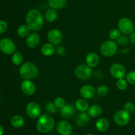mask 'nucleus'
Instances as JSON below:
<instances>
[{"mask_svg": "<svg viewBox=\"0 0 135 135\" xmlns=\"http://www.w3.org/2000/svg\"><path fill=\"white\" fill-rule=\"evenodd\" d=\"M26 25L32 31H39L44 25V18L42 13L35 9H31L26 16Z\"/></svg>", "mask_w": 135, "mask_h": 135, "instance_id": "nucleus-1", "label": "nucleus"}, {"mask_svg": "<svg viewBox=\"0 0 135 135\" xmlns=\"http://www.w3.org/2000/svg\"><path fill=\"white\" fill-rule=\"evenodd\" d=\"M19 74L22 79L30 80L38 76L39 69L34 63L28 61L21 65L19 69Z\"/></svg>", "mask_w": 135, "mask_h": 135, "instance_id": "nucleus-2", "label": "nucleus"}, {"mask_svg": "<svg viewBox=\"0 0 135 135\" xmlns=\"http://www.w3.org/2000/svg\"><path fill=\"white\" fill-rule=\"evenodd\" d=\"M55 122L51 115L47 114L41 115L36 122L37 130L42 133H50L54 129Z\"/></svg>", "mask_w": 135, "mask_h": 135, "instance_id": "nucleus-3", "label": "nucleus"}, {"mask_svg": "<svg viewBox=\"0 0 135 135\" xmlns=\"http://www.w3.org/2000/svg\"><path fill=\"white\" fill-rule=\"evenodd\" d=\"M100 52L105 57H112L117 53V45L114 40L105 41L100 46Z\"/></svg>", "mask_w": 135, "mask_h": 135, "instance_id": "nucleus-4", "label": "nucleus"}, {"mask_svg": "<svg viewBox=\"0 0 135 135\" xmlns=\"http://www.w3.org/2000/svg\"><path fill=\"white\" fill-rule=\"evenodd\" d=\"M16 45L9 38H4L0 40V50L1 52L6 55H11L15 52Z\"/></svg>", "mask_w": 135, "mask_h": 135, "instance_id": "nucleus-5", "label": "nucleus"}, {"mask_svg": "<svg viewBox=\"0 0 135 135\" xmlns=\"http://www.w3.org/2000/svg\"><path fill=\"white\" fill-rule=\"evenodd\" d=\"M134 24L131 20L127 17L121 18L118 22L119 30L123 34H131L134 32Z\"/></svg>", "mask_w": 135, "mask_h": 135, "instance_id": "nucleus-6", "label": "nucleus"}, {"mask_svg": "<svg viewBox=\"0 0 135 135\" xmlns=\"http://www.w3.org/2000/svg\"><path fill=\"white\" fill-rule=\"evenodd\" d=\"M92 68L87 65H80L75 69V75L80 80H88L92 76Z\"/></svg>", "mask_w": 135, "mask_h": 135, "instance_id": "nucleus-7", "label": "nucleus"}, {"mask_svg": "<svg viewBox=\"0 0 135 135\" xmlns=\"http://www.w3.org/2000/svg\"><path fill=\"white\" fill-rule=\"evenodd\" d=\"M115 123L119 126H125L127 125L131 119L130 113L127 112L124 109L118 110L115 112L113 116Z\"/></svg>", "mask_w": 135, "mask_h": 135, "instance_id": "nucleus-8", "label": "nucleus"}, {"mask_svg": "<svg viewBox=\"0 0 135 135\" xmlns=\"http://www.w3.org/2000/svg\"><path fill=\"white\" fill-rule=\"evenodd\" d=\"M26 112L30 118L36 119L41 115L42 110L38 103L35 102H29L26 105Z\"/></svg>", "mask_w": 135, "mask_h": 135, "instance_id": "nucleus-9", "label": "nucleus"}, {"mask_svg": "<svg viewBox=\"0 0 135 135\" xmlns=\"http://www.w3.org/2000/svg\"><path fill=\"white\" fill-rule=\"evenodd\" d=\"M110 74L113 78L116 79H123L126 75V69L121 63H116L112 65L110 67Z\"/></svg>", "mask_w": 135, "mask_h": 135, "instance_id": "nucleus-10", "label": "nucleus"}, {"mask_svg": "<svg viewBox=\"0 0 135 135\" xmlns=\"http://www.w3.org/2000/svg\"><path fill=\"white\" fill-rule=\"evenodd\" d=\"M47 38L50 43L54 46H57L63 40V34L58 29H51L47 33Z\"/></svg>", "mask_w": 135, "mask_h": 135, "instance_id": "nucleus-11", "label": "nucleus"}, {"mask_svg": "<svg viewBox=\"0 0 135 135\" xmlns=\"http://www.w3.org/2000/svg\"><path fill=\"white\" fill-rule=\"evenodd\" d=\"M21 88L24 94L27 96H32L36 92V86L34 83L30 80L26 79L22 82Z\"/></svg>", "mask_w": 135, "mask_h": 135, "instance_id": "nucleus-12", "label": "nucleus"}, {"mask_svg": "<svg viewBox=\"0 0 135 135\" xmlns=\"http://www.w3.org/2000/svg\"><path fill=\"white\" fill-rule=\"evenodd\" d=\"M57 131L61 135H70L73 131L72 125L67 121H60L57 125Z\"/></svg>", "mask_w": 135, "mask_h": 135, "instance_id": "nucleus-13", "label": "nucleus"}, {"mask_svg": "<svg viewBox=\"0 0 135 135\" xmlns=\"http://www.w3.org/2000/svg\"><path fill=\"white\" fill-rule=\"evenodd\" d=\"M96 94V90L92 85L86 84L81 87L80 90V95L84 99H92Z\"/></svg>", "mask_w": 135, "mask_h": 135, "instance_id": "nucleus-14", "label": "nucleus"}, {"mask_svg": "<svg viewBox=\"0 0 135 135\" xmlns=\"http://www.w3.org/2000/svg\"><path fill=\"white\" fill-rule=\"evenodd\" d=\"M86 63L87 65L91 68L96 67L100 63V57L99 55L95 52H90L87 54L86 57Z\"/></svg>", "mask_w": 135, "mask_h": 135, "instance_id": "nucleus-15", "label": "nucleus"}, {"mask_svg": "<svg viewBox=\"0 0 135 135\" xmlns=\"http://www.w3.org/2000/svg\"><path fill=\"white\" fill-rule=\"evenodd\" d=\"M40 36L37 33H32L27 37L26 40V44L30 48H34L40 43Z\"/></svg>", "mask_w": 135, "mask_h": 135, "instance_id": "nucleus-16", "label": "nucleus"}, {"mask_svg": "<svg viewBox=\"0 0 135 135\" xmlns=\"http://www.w3.org/2000/svg\"><path fill=\"white\" fill-rule=\"evenodd\" d=\"M61 116L63 118H71L75 113V109L71 104H65L64 107L61 108Z\"/></svg>", "mask_w": 135, "mask_h": 135, "instance_id": "nucleus-17", "label": "nucleus"}, {"mask_svg": "<svg viewBox=\"0 0 135 135\" xmlns=\"http://www.w3.org/2000/svg\"><path fill=\"white\" fill-rule=\"evenodd\" d=\"M41 52L42 55L46 57L51 56L55 52V47L54 45L51 43H46L42 46L41 48Z\"/></svg>", "mask_w": 135, "mask_h": 135, "instance_id": "nucleus-18", "label": "nucleus"}, {"mask_svg": "<svg viewBox=\"0 0 135 135\" xmlns=\"http://www.w3.org/2000/svg\"><path fill=\"white\" fill-rule=\"evenodd\" d=\"M90 116L88 113L85 112H82L80 114L76 117V124L79 127H84L89 123Z\"/></svg>", "mask_w": 135, "mask_h": 135, "instance_id": "nucleus-19", "label": "nucleus"}, {"mask_svg": "<svg viewBox=\"0 0 135 135\" xmlns=\"http://www.w3.org/2000/svg\"><path fill=\"white\" fill-rule=\"evenodd\" d=\"M75 108L79 112H86L89 108V105L85 99H78L75 102Z\"/></svg>", "mask_w": 135, "mask_h": 135, "instance_id": "nucleus-20", "label": "nucleus"}, {"mask_svg": "<svg viewBox=\"0 0 135 135\" xmlns=\"http://www.w3.org/2000/svg\"><path fill=\"white\" fill-rule=\"evenodd\" d=\"M109 126V121L105 118H100L96 121V127L100 132H105L108 129Z\"/></svg>", "mask_w": 135, "mask_h": 135, "instance_id": "nucleus-21", "label": "nucleus"}, {"mask_svg": "<svg viewBox=\"0 0 135 135\" xmlns=\"http://www.w3.org/2000/svg\"><path fill=\"white\" fill-rule=\"evenodd\" d=\"M67 0H48V5L54 9H61L66 5Z\"/></svg>", "mask_w": 135, "mask_h": 135, "instance_id": "nucleus-22", "label": "nucleus"}, {"mask_svg": "<svg viewBox=\"0 0 135 135\" xmlns=\"http://www.w3.org/2000/svg\"><path fill=\"white\" fill-rule=\"evenodd\" d=\"M102 113V108L98 105H92L88 109V114L90 117H97Z\"/></svg>", "mask_w": 135, "mask_h": 135, "instance_id": "nucleus-23", "label": "nucleus"}, {"mask_svg": "<svg viewBox=\"0 0 135 135\" xmlns=\"http://www.w3.org/2000/svg\"><path fill=\"white\" fill-rule=\"evenodd\" d=\"M25 119L21 115H15L11 120V124L15 128H21L25 125Z\"/></svg>", "mask_w": 135, "mask_h": 135, "instance_id": "nucleus-24", "label": "nucleus"}, {"mask_svg": "<svg viewBox=\"0 0 135 135\" xmlns=\"http://www.w3.org/2000/svg\"><path fill=\"white\" fill-rule=\"evenodd\" d=\"M57 12L56 11V10L51 8L47 9L45 13V18L46 21L50 22H54L57 18Z\"/></svg>", "mask_w": 135, "mask_h": 135, "instance_id": "nucleus-25", "label": "nucleus"}, {"mask_svg": "<svg viewBox=\"0 0 135 135\" xmlns=\"http://www.w3.org/2000/svg\"><path fill=\"white\" fill-rule=\"evenodd\" d=\"M31 29L27 25H21L17 29V34L21 38H26L30 34Z\"/></svg>", "mask_w": 135, "mask_h": 135, "instance_id": "nucleus-26", "label": "nucleus"}, {"mask_svg": "<svg viewBox=\"0 0 135 135\" xmlns=\"http://www.w3.org/2000/svg\"><path fill=\"white\" fill-rule=\"evenodd\" d=\"M11 61L15 65L18 66L22 64V61H23V56H22V54L18 51L15 52L12 55Z\"/></svg>", "mask_w": 135, "mask_h": 135, "instance_id": "nucleus-27", "label": "nucleus"}, {"mask_svg": "<svg viewBox=\"0 0 135 135\" xmlns=\"http://www.w3.org/2000/svg\"><path fill=\"white\" fill-rule=\"evenodd\" d=\"M128 83H129L127 82V80L123 78V79H118L117 83H116V86L120 90H125L127 88Z\"/></svg>", "mask_w": 135, "mask_h": 135, "instance_id": "nucleus-28", "label": "nucleus"}, {"mask_svg": "<svg viewBox=\"0 0 135 135\" xmlns=\"http://www.w3.org/2000/svg\"><path fill=\"white\" fill-rule=\"evenodd\" d=\"M109 92V88L105 85H101L97 88V94L101 97L106 96Z\"/></svg>", "mask_w": 135, "mask_h": 135, "instance_id": "nucleus-29", "label": "nucleus"}, {"mask_svg": "<svg viewBox=\"0 0 135 135\" xmlns=\"http://www.w3.org/2000/svg\"><path fill=\"white\" fill-rule=\"evenodd\" d=\"M120 36H121V31L119 30V28L112 29L109 33V37L112 40H116L119 38Z\"/></svg>", "mask_w": 135, "mask_h": 135, "instance_id": "nucleus-30", "label": "nucleus"}, {"mask_svg": "<svg viewBox=\"0 0 135 135\" xmlns=\"http://www.w3.org/2000/svg\"><path fill=\"white\" fill-rule=\"evenodd\" d=\"M45 108H46V111L50 113H56L57 110V108L54 102L47 103L45 105Z\"/></svg>", "mask_w": 135, "mask_h": 135, "instance_id": "nucleus-31", "label": "nucleus"}, {"mask_svg": "<svg viewBox=\"0 0 135 135\" xmlns=\"http://www.w3.org/2000/svg\"><path fill=\"white\" fill-rule=\"evenodd\" d=\"M126 80L131 84L135 85V71H130L127 74Z\"/></svg>", "mask_w": 135, "mask_h": 135, "instance_id": "nucleus-32", "label": "nucleus"}, {"mask_svg": "<svg viewBox=\"0 0 135 135\" xmlns=\"http://www.w3.org/2000/svg\"><path fill=\"white\" fill-rule=\"evenodd\" d=\"M54 103L55 104V105H56V107L57 108H62L63 107L65 106V100H64V98H63L62 97H57L54 100Z\"/></svg>", "mask_w": 135, "mask_h": 135, "instance_id": "nucleus-33", "label": "nucleus"}, {"mask_svg": "<svg viewBox=\"0 0 135 135\" xmlns=\"http://www.w3.org/2000/svg\"><path fill=\"white\" fill-rule=\"evenodd\" d=\"M117 43L121 46H125L129 43V37L126 35V34H123L119 36V38L117 40Z\"/></svg>", "mask_w": 135, "mask_h": 135, "instance_id": "nucleus-34", "label": "nucleus"}, {"mask_svg": "<svg viewBox=\"0 0 135 135\" xmlns=\"http://www.w3.org/2000/svg\"><path fill=\"white\" fill-rule=\"evenodd\" d=\"M134 108V105L133 104V103L131 102H128L125 103V105L123 106V109L125 111H126L128 113H131L133 112Z\"/></svg>", "mask_w": 135, "mask_h": 135, "instance_id": "nucleus-35", "label": "nucleus"}, {"mask_svg": "<svg viewBox=\"0 0 135 135\" xmlns=\"http://www.w3.org/2000/svg\"><path fill=\"white\" fill-rule=\"evenodd\" d=\"M8 28V25L5 21H0V34H3L7 31Z\"/></svg>", "mask_w": 135, "mask_h": 135, "instance_id": "nucleus-36", "label": "nucleus"}, {"mask_svg": "<svg viewBox=\"0 0 135 135\" xmlns=\"http://www.w3.org/2000/svg\"><path fill=\"white\" fill-rule=\"evenodd\" d=\"M55 51L57 52V54L59 55H63L65 54V49L63 46H59L57 47V48H55Z\"/></svg>", "mask_w": 135, "mask_h": 135, "instance_id": "nucleus-37", "label": "nucleus"}, {"mask_svg": "<svg viewBox=\"0 0 135 135\" xmlns=\"http://www.w3.org/2000/svg\"><path fill=\"white\" fill-rule=\"evenodd\" d=\"M129 39H130V41L133 44H135V32H133L131 34Z\"/></svg>", "mask_w": 135, "mask_h": 135, "instance_id": "nucleus-38", "label": "nucleus"}, {"mask_svg": "<svg viewBox=\"0 0 135 135\" xmlns=\"http://www.w3.org/2000/svg\"><path fill=\"white\" fill-rule=\"evenodd\" d=\"M4 133V129L1 125H0V135H3Z\"/></svg>", "mask_w": 135, "mask_h": 135, "instance_id": "nucleus-39", "label": "nucleus"}, {"mask_svg": "<svg viewBox=\"0 0 135 135\" xmlns=\"http://www.w3.org/2000/svg\"><path fill=\"white\" fill-rule=\"evenodd\" d=\"M133 112H134V113L135 114V106H134V110H133Z\"/></svg>", "mask_w": 135, "mask_h": 135, "instance_id": "nucleus-40", "label": "nucleus"}, {"mask_svg": "<svg viewBox=\"0 0 135 135\" xmlns=\"http://www.w3.org/2000/svg\"><path fill=\"white\" fill-rule=\"evenodd\" d=\"M85 135H94V134H86Z\"/></svg>", "mask_w": 135, "mask_h": 135, "instance_id": "nucleus-41", "label": "nucleus"}, {"mask_svg": "<svg viewBox=\"0 0 135 135\" xmlns=\"http://www.w3.org/2000/svg\"><path fill=\"white\" fill-rule=\"evenodd\" d=\"M134 32H135V26H134Z\"/></svg>", "mask_w": 135, "mask_h": 135, "instance_id": "nucleus-42", "label": "nucleus"}, {"mask_svg": "<svg viewBox=\"0 0 135 135\" xmlns=\"http://www.w3.org/2000/svg\"><path fill=\"white\" fill-rule=\"evenodd\" d=\"M70 135H78V134H70Z\"/></svg>", "mask_w": 135, "mask_h": 135, "instance_id": "nucleus-43", "label": "nucleus"}]
</instances>
